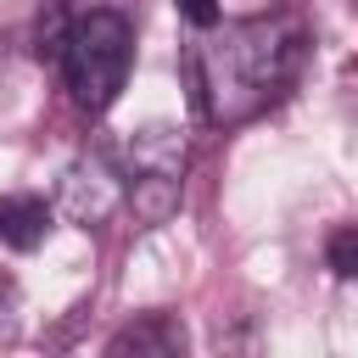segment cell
<instances>
[{"label":"cell","mask_w":358,"mask_h":358,"mask_svg":"<svg viewBox=\"0 0 358 358\" xmlns=\"http://www.w3.org/2000/svg\"><path fill=\"white\" fill-rule=\"evenodd\" d=\"M302 56H308V28L291 11L207 28V39L190 50V73H196V95H201L207 123L229 129V123L263 117L296 84Z\"/></svg>","instance_id":"cell-1"},{"label":"cell","mask_w":358,"mask_h":358,"mask_svg":"<svg viewBox=\"0 0 358 358\" xmlns=\"http://www.w3.org/2000/svg\"><path fill=\"white\" fill-rule=\"evenodd\" d=\"M134 67V28L123 11H84L62 34V78L84 112H106Z\"/></svg>","instance_id":"cell-2"},{"label":"cell","mask_w":358,"mask_h":358,"mask_svg":"<svg viewBox=\"0 0 358 358\" xmlns=\"http://www.w3.org/2000/svg\"><path fill=\"white\" fill-rule=\"evenodd\" d=\"M129 201V185H123V173L112 168V157H101V151H90V157H78V162H67V173H62V190H56V207L78 224V229H95V224H106L117 207Z\"/></svg>","instance_id":"cell-3"},{"label":"cell","mask_w":358,"mask_h":358,"mask_svg":"<svg viewBox=\"0 0 358 358\" xmlns=\"http://www.w3.org/2000/svg\"><path fill=\"white\" fill-rule=\"evenodd\" d=\"M123 157H129V173H168V179H185V129L173 123H145V129H129L123 140Z\"/></svg>","instance_id":"cell-4"},{"label":"cell","mask_w":358,"mask_h":358,"mask_svg":"<svg viewBox=\"0 0 358 358\" xmlns=\"http://www.w3.org/2000/svg\"><path fill=\"white\" fill-rule=\"evenodd\" d=\"M50 235V201L34 190H6L0 196V246L11 252H34Z\"/></svg>","instance_id":"cell-5"},{"label":"cell","mask_w":358,"mask_h":358,"mask_svg":"<svg viewBox=\"0 0 358 358\" xmlns=\"http://www.w3.org/2000/svg\"><path fill=\"white\" fill-rule=\"evenodd\" d=\"M106 352H112V358H123V352L173 358V352H185V324H179L173 313H140L134 324H123V330L106 341Z\"/></svg>","instance_id":"cell-6"},{"label":"cell","mask_w":358,"mask_h":358,"mask_svg":"<svg viewBox=\"0 0 358 358\" xmlns=\"http://www.w3.org/2000/svg\"><path fill=\"white\" fill-rule=\"evenodd\" d=\"M179 185H185V179H168V173H134V185H129L134 224H145V229L168 224V218L179 213Z\"/></svg>","instance_id":"cell-7"},{"label":"cell","mask_w":358,"mask_h":358,"mask_svg":"<svg viewBox=\"0 0 358 358\" xmlns=\"http://www.w3.org/2000/svg\"><path fill=\"white\" fill-rule=\"evenodd\" d=\"M324 263L336 280H358V224H336L324 235Z\"/></svg>","instance_id":"cell-8"},{"label":"cell","mask_w":358,"mask_h":358,"mask_svg":"<svg viewBox=\"0 0 358 358\" xmlns=\"http://www.w3.org/2000/svg\"><path fill=\"white\" fill-rule=\"evenodd\" d=\"M17 324H22V313H17V285L0 274V347L17 341Z\"/></svg>","instance_id":"cell-9"},{"label":"cell","mask_w":358,"mask_h":358,"mask_svg":"<svg viewBox=\"0 0 358 358\" xmlns=\"http://www.w3.org/2000/svg\"><path fill=\"white\" fill-rule=\"evenodd\" d=\"M173 6H179V17H185V22H196L201 34L224 22V6H218V0H173Z\"/></svg>","instance_id":"cell-10"}]
</instances>
